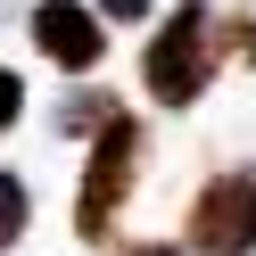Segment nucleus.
Instances as JSON below:
<instances>
[{
	"label": "nucleus",
	"instance_id": "7ed1b4c3",
	"mask_svg": "<svg viewBox=\"0 0 256 256\" xmlns=\"http://www.w3.org/2000/svg\"><path fill=\"white\" fill-rule=\"evenodd\" d=\"M256 248V166H232L190 198V256H248Z\"/></svg>",
	"mask_w": 256,
	"mask_h": 256
},
{
	"label": "nucleus",
	"instance_id": "6e6552de",
	"mask_svg": "<svg viewBox=\"0 0 256 256\" xmlns=\"http://www.w3.org/2000/svg\"><path fill=\"white\" fill-rule=\"evenodd\" d=\"M124 256H182L174 240H140V248H124Z\"/></svg>",
	"mask_w": 256,
	"mask_h": 256
},
{
	"label": "nucleus",
	"instance_id": "423d86ee",
	"mask_svg": "<svg viewBox=\"0 0 256 256\" xmlns=\"http://www.w3.org/2000/svg\"><path fill=\"white\" fill-rule=\"evenodd\" d=\"M17 108H25V74H17V66H0V132L17 124Z\"/></svg>",
	"mask_w": 256,
	"mask_h": 256
},
{
	"label": "nucleus",
	"instance_id": "f03ea898",
	"mask_svg": "<svg viewBox=\"0 0 256 256\" xmlns=\"http://www.w3.org/2000/svg\"><path fill=\"white\" fill-rule=\"evenodd\" d=\"M140 182V116H116L83 157V190H74V240H108Z\"/></svg>",
	"mask_w": 256,
	"mask_h": 256
},
{
	"label": "nucleus",
	"instance_id": "0eeeda50",
	"mask_svg": "<svg viewBox=\"0 0 256 256\" xmlns=\"http://www.w3.org/2000/svg\"><path fill=\"white\" fill-rule=\"evenodd\" d=\"M91 8H100V17H116V25H140L157 0H91Z\"/></svg>",
	"mask_w": 256,
	"mask_h": 256
},
{
	"label": "nucleus",
	"instance_id": "1a4fd4ad",
	"mask_svg": "<svg viewBox=\"0 0 256 256\" xmlns=\"http://www.w3.org/2000/svg\"><path fill=\"white\" fill-rule=\"evenodd\" d=\"M240 50H248V58H256V17H248V25H240Z\"/></svg>",
	"mask_w": 256,
	"mask_h": 256
},
{
	"label": "nucleus",
	"instance_id": "20e7f679",
	"mask_svg": "<svg viewBox=\"0 0 256 256\" xmlns=\"http://www.w3.org/2000/svg\"><path fill=\"white\" fill-rule=\"evenodd\" d=\"M34 50L50 66H66V74H91L108 58V17L83 8V0H42L34 8Z\"/></svg>",
	"mask_w": 256,
	"mask_h": 256
},
{
	"label": "nucleus",
	"instance_id": "f257e3e1",
	"mask_svg": "<svg viewBox=\"0 0 256 256\" xmlns=\"http://www.w3.org/2000/svg\"><path fill=\"white\" fill-rule=\"evenodd\" d=\"M215 66H223V42H215V8L206 0L166 8V25L140 50V83H149L157 108H198V91L215 83Z\"/></svg>",
	"mask_w": 256,
	"mask_h": 256
},
{
	"label": "nucleus",
	"instance_id": "39448f33",
	"mask_svg": "<svg viewBox=\"0 0 256 256\" xmlns=\"http://www.w3.org/2000/svg\"><path fill=\"white\" fill-rule=\"evenodd\" d=\"M25 223H34V190H25V174H0V256L25 240Z\"/></svg>",
	"mask_w": 256,
	"mask_h": 256
}]
</instances>
